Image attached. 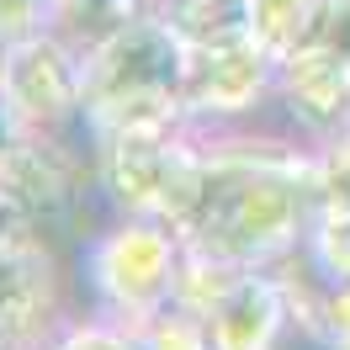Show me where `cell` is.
Returning a JSON list of instances; mask_svg holds the SVG:
<instances>
[{
  "label": "cell",
  "instance_id": "6da1fadb",
  "mask_svg": "<svg viewBox=\"0 0 350 350\" xmlns=\"http://www.w3.org/2000/svg\"><path fill=\"white\" fill-rule=\"evenodd\" d=\"M308 43H313V48H324L329 59H340V64L350 69V0L329 5L324 16H319V32H313Z\"/></svg>",
  "mask_w": 350,
  "mask_h": 350
}]
</instances>
